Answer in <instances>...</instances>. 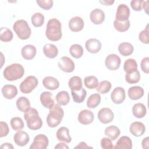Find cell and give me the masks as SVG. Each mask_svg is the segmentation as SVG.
Instances as JSON below:
<instances>
[{"mask_svg":"<svg viewBox=\"0 0 149 149\" xmlns=\"http://www.w3.org/2000/svg\"><path fill=\"white\" fill-rule=\"evenodd\" d=\"M71 94L73 100L76 103L83 102L87 95L86 90L83 87L79 91L71 90Z\"/></svg>","mask_w":149,"mask_h":149,"instance_id":"obj_32","label":"cell"},{"mask_svg":"<svg viewBox=\"0 0 149 149\" xmlns=\"http://www.w3.org/2000/svg\"><path fill=\"white\" fill-rule=\"evenodd\" d=\"M98 119L100 122L107 124L112 122L114 118L112 111L108 108H102L98 112Z\"/></svg>","mask_w":149,"mask_h":149,"instance_id":"obj_10","label":"cell"},{"mask_svg":"<svg viewBox=\"0 0 149 149\" xmlns=\"http://www.w3.org/2000/svg\"><path fill=\"white\" fill-rule=\"evenodd\" d=\"M118 51L120 54L127 56L132 54L134 51V47L129 42H122L118 46Z\"/></svg>","mask_w":149,"mask_h":149,"instance_id":"obj_28","label":"cell"},{"mask_svg":"<svg viewBox=\"0 0 149 149\" xmlns=\"http://www.w3.org/2000/svg\"><path fill=\"white\" fill-rule=\"evenodd\" d=\"M64 116L63 109L60 105L54 104L50 109L46 120L47 125L50 127H55L59 125Z\"/></svg>","mask_w":149,"mask_h":149,"instance_id":"obj_2","label":"cell"},{"mask_svg":"<svg viewBox=\"0 0 149 149\" xmlns=\"http://www.w3.org/2000/svg\"><path fill=\"white\" fill-rule=\"evenodd\" d=\"M12 128L16 131L22 130L24 127V123L22 119L20 117L12 118L10 122Z\"/></svg>","mask_w":149,"mask_h":149,"instance_id":"obj_43","label":"cell"},{"mask_svg":"<svg viewBox=\"0 0 149 149\" xmlns=\"http://www.w3.org/2000/svg\"><path fill=\"white\" fill-rule=\"evenodd\" d=\"M126 81L129 84H135L138 83L140 80V74L138 70L130 73H126L125 75Z\"/></svg>","mask_w":149,"mask_h":149,"instance_id":"obj_41","label":"cell"},{"mask_svg":"<svg viewBox=\"0 0 149 149\" xmlns=\"http://www.w3.org/2000/svg\"><path fill=\"white\" fill-rule=\"evenodd\" d=\"M113 26L114 28L119 32H125L130 27V22L129 20L127 19L125 21L120 22L116 20H115L113 22Z\"/></svg>","mask_w":149,"mask_h":149,"instance_id":"obj_39","label":"cell"},{"mask_svg":"<svg viewBox=\"0 0 149 149\" xmlns=\"http://www.w3.org/2000/svg\"><path fill=\"white\" fill-rule=\"evenodd\" d=\"M37 3L38 6L44 10H49L53 6L52 0H37Z\"/></svg>","mask_w":149,"mask_h":149,"instance_id":"obj_44","label":"cell"},{"mask_svg":"<svg viewBox=\"0 0 149 149\" xmlns=\"http://www.w3.org/2000/svg\"><path fill=\"white\" fill-rule=\"evenodd\" d=\"M24 73L23 66L19 63H12L5 68L3 72L4 78L8 81L17 80L22 78Z\"/></svg>","mask_w":149,"mask_h":149,"instance_id":"obj_4","label":"cell"},{"mask_svg":"<svg viewBox=\"0 0 149 149\" xmlns=\"http://www.w3.org/2000/svg\"><path fill=\"white\" fill-rule=\"evenodd\" d=\"M38 81L36 77L34 76H29L21 82L19 88L23 94L30 93L38 85Z\"/></svg>","mask_w":149,"mask_h":149,"instance_id":"obj_6","label":"cell"},{"mask_svg":"<svg viewBox=\"0 0 149 149\" xmlns=\"http://www.w3.org/2000/svg\"><path fill=\"white\" fill-rule=\"evenodd\" d=\"M24 119L27 127L33 130L40 129L42 125V120L39 116L37 110L33 108H30L24 112Z\"/></svg>","mask_w":149,"mask_h":149,"instance_id":"obj_3","label":"cell"},{"mask_svg":"<svg viewBox=\"0 0 149 149\" xmlns=\"http://www.w3.org/2000/svg\"><path fill=\"white\" fill-rule=\"evenodd\" d=\"M61 23L56 18H52L48 21L45 30L47 38L52 41L59 40L62 37Z\"/></svg>","mask_w":149,"mask_h":149,"instance_id":"obj_1","label":"cell"},{"mask_svg":"<svg viewBox=\"0 0 149 149\" xmlns=\"http://www.w3.org/2000/svg\"><path fill=\"white\" fill-rule=\"evenodd\" d=\"M142 147L143 149H148L149 147V138L148 137H146L144 138L142 140Z\"/></svg>","mask_w":149,"mask_h":149,"instance_id":"obj_50","label":"cell"},{"mask_svg":"<svg viewBox=\"0 0 149 149\" xmlns=\"http://www.w3.org/2000/svg\"><path fill=\"white\" fill-rule=\"evenodd\" d=\"M112 84L108 80L101 81L96 87V90L101 94H106L109 92L111 88Z\"/></svg>","mask_w":149,"mask_h":149,"instance_id":"obj_42","label":"cell"},{"mask_svg":"<svg viewBox=\"0 0 149 149\" xmlns=\"http://www.w3.org/2000/svg\"><path fill=\"white\" fill-rule=\"evenodd\" d=\"M83 48L82 46L78 44H74L71 45L69 48V52L73 58L78 59L82 56L83 54Z\"/></svg>","mask_w":149,"mask_h":149,"instance_id":"obj_35","label":"cell"},{"mask_svg":"<svg viewBox=\"0 0 149 149\" xmlns=\"http://www.w3.org/2000/svg\"><path fill=\"white\" fill-rule=\"evenodd\" d=\"M0 128H1L0 137L6 136L9 132V129L7 123L1 121L0 122Z\"/></svg>","mask_w":149,"mask_h":149,"instance_id":"obj_47","label":"cell"},{"mask_svg":"<svg viewBox=\"0 0 149 149\" xmlns=\"http://www.w3.org/2000/svg\"><path fill=\"white\" fill-rule=\"evenodd\" d=\"M144 90L140 86H133L129 88L127 94L129 97L132 100H137L141 98L144 95Z\"/></svg>","mask_w":149,"mask_h":149,"instance_id":"obj_25","label":"cell"},{"mask_svg":"<svg viewBox=\"0 0 149 149\" xmlns=\"http://www.w3.org/2000/svg\"><path fill=\"white\" fill-rule=\"evenodd\" d=\"M15 143L19 146H25L30 141V137L28 133L22 130L17 131L13 137Z\"/></svg>","mask_w":149,"mask_h":149,"instance_id":"obj_16","label":"cell"},{"mask_svg":"<svg viewBox=\"0 0 149 149\" xmlns=\"http://www.w3.org/2000/svg\"><path fill=\"white\" fill-rule=\"evenodd\" d=\"M100 2L104 5H111L114 3V1L112 0H109V1H100Z\"/></svg>","mask_w":149,"mask_h":149,"instance_id":"obj_55","label":"cell"},{"mask_svg":"<svg viewBox=\"0 0 149 149\" xmlns=\"http://www.w3.org/2000/svg\"><path fill=\"white\" fill-rule=\"evenodd\" d=\"M90 19L94 24H100L105 20V13L101 9H94L90 12Z\"/></svg>","mask_w":149,"mask_h":149,"instance_id":"obj_17","label":"cell"},{"mask_svg":"<svg viewBox=\"0 0 149 149\" xmlns=\"http://www.w3.org/2000/svg\"><path fill=\"white\" fill-rule=\"evenodd\" d=\"M61 70L66 73H71L74 70V63L72 59L68 56H62L58 63Z\"/></svg>","mask_w":149,"mask_h":149,"instance_id":"obj_9","label":"cell"},{"mask_svg":"<svg viewBox=\"0 0 149 149\" xmlns=\"http://www.w3.org/2000/svg\"><path fill=\"white\" fill-rule=\"evenodd\" d=\"M113 148L115 149H131L132 148V141L128 136H122L119 139Z\"/></svg>","mask_w":149,"mask_h":149,"instance_id":"obj_23","label":"cell"},{"mask_svg":"<svg viewBox=\"0 0 149 149\" xmlns=\"http://www.w3.org/2000/svg\"><path fill=\"white\" fill-rule=\"evenodd\" d=\"M143 1L142 0H132L130 2L132 8L135 11H140L141 10V5Z\"/></svg>","mask_w":149,"mask_h":149,"instance_id":"obj_49","label":"cell"},{"mask_svg":"<svg viewBox=\"0 0 149 149\" xmlns=\"http://www.w3.org/2000/svg\"><path fill=\"white\" fill-rule=\"evenodd\" d=\"M121 60L119 56L115 54L108 55L105 60V66L110 70H115L119 68Z\"/></svg>","mask_w":149,"mask_h":149,"instance_id":"obj_8","label":"cell"},{"mask_svg":"<svg viewBox=\"0 0 149 149\" xmlns=\"http://www.w3.org/2000/svg\"><path fill=\"white\" fill-rule=\"evenodd\" d=\"M148 3H149V2L148 1H143V2H142V5H141V6H143V8L144 9V11L146 12V13L147 15H148Z\"/></svg>","mask_w":149,"mask_h":149,"instance_id":"obj_53","label":"cell"},{"mask_svg":"<svg viewBox=\"0 0 149 149\" xmlns=\"http://www.w3.org/2000/svg\"><path fill=\"white\" fill-rule=\"evenodd\" d=\"M123 69L126 73H132L137 70V63L134 59H128L123 65Z\"/></svg>","mask_w":149,"mask_h":149,"instance_id":"obj_36","label":"cell"},{"mask_svg":"<svg viewBox=\"0 0 149 149\" xmlns=\"http://www.w3.org/2000/svg\"><path fill=\"white\" fill-rule=\"evenodd\" d=\"M85 47L90 53L96 54L101 49V43L98 39L90 38L86 41Z\"/></svg>","mask_w":149,"mask_h":149,"instance_id":"obj_14","label":"cell"},{"mask_svg":"<svg viewBox=\"0 0 149 149\" xmlns=\"http://www.w3.org/2000/svg\"><path fill=\"white\" fill-rule=\"evenodd\" d=\"M74 148H93V147L88 146L85 142L81 141L77 146H76Z\"/></svg>","mask_w":149,"mask_h":149,"instance_id":"obj_51","label":"cell"},{"mask_svg":"<svg viewBox=\"0 0 149 149\" xmlns=\"http://www.w3.org/2000/svg\"><path fill=\"white\" fill-rule=\"evenodd\" d=\"M130 16V9L125 4L119 5L115 15V20L123 22L128 19Z\"/></svg>","mask_w":149,"mask_h":149,"instance_id":"obj_11","label":"cell"},{"mask_svg":"<svg viewBox=\"0 0 149 149\" xmlns=\"http://www.w3.org/2000/svg\"><path fill=\"white\" fill-rule=\"evenodd\" d=\"M31 20L33 25L34 27H41L44 22V16L40 12H37L31 16Z\"/></svg>","mask_w":149,"mask_h":149,"instance_id":"obj_40","label":"cell"},{"mask_svg":"<svg viewBox=\"0 0 149 149\" xmlns=\"http://www.w3.org/2000/svg\"><path fill=\"white\" fill-rule=\"evenodd\" d=\"M1 149H5V148H7V149H13V146H12V144L11 143H3L0 147Z\"/></svg>","mask_w":149,"mask_h":149,"instance_id":"obj_52","label":"cell"},{"mask_svg":"<svg viewBox=\"0 0 149 149\" xmlns=\"http://www.w3.org/2000/svg\"><path fill=\"white\" fill-rule=\"evenodd\" d=\"M1 92L6 99L12 100L17 95V89L14 85L6 84L2 87Z\"/></svg>","mask_w":149,"mask_h":149,"instance_id":"obj_18","label":"cell"},{"mask_svg":"<svg viewBox=\"0 0 149 149\" xmlns=\"http://www.w3.org/2000/svg\"><path fill=\"white\" fill-rule=\"evenodd\" d=\"M57 139L60 141L69 143L72 141V138L69 135V130L68 127L62 126L59 128L56 133Z\"/></svg>","mask_w":149,"mask_h":149,"instance_id":"obj_22","label":"cell"},{"mask_svg":"<svg viewBox=\"0 0 149 149\" xmlns=\"http://www.w3.org/2000/svg\"><path fill=\"white\" fill-rule=\"evenodd\" d=\"M48 137L44 134H39L35 136L29 148L30 149H45L48 147Z\"/></svg>","mask_w":149,"mask_h":149,"instance_id":"obj_7","label":"cell"},{"mask_svg":"<svg viewBox=\"0 0 149 149\" xmlns=\"http://www.w3.org/2000/svg\"><path fill=\"white\" fill-rule=\"evenodd\" d=\"M132 113L137 118H143L147 113L146 106L142 103L135 104L132 107Z\"/></svg>","mask_w":149,"mask_h":149,"instance_id":"obj_27","label":"cell"},{"mask_svg":"<svg viewBox=\"0 0 149 149\" xmlns=\"http://www.w3.org/2000/svg\"><path fill=\"white\" fill-rule=\"evenodd\" d=\"M43 52L44 55L49 58L53 59L55 58L58 54V49L57 47L52 44H46L44 45Z\"/></svg>","mask_w":149,"mask_h":149,"instance_id":"obj_26","label":"cell"},{"mask_svg":"<svg viewBox=\"0 0 149 149\" xmlns=\"http://www.w3.org/2000/svg\"><path fill=\"white\" fill-rule=\"evenodd\" d=\"M104 133L105 136L108 137L111 140H115L120 135V129L116 126L111 125L105 129Z\"/></svg>","mask_w":149,"mask_h":149,"instance_id":"obj_29","label":"cell"},{"mask_svg":"<svg viewBox=\"0 0 149 149\" xmlns=\"http://www.w3.org/2000/svg\"><path fill=\"white\" fill-rule=\"evenodd\" d=\"M101 147L103 149H112L113 148V144L110 139L104 137L101 140Z\"/></svg>","mask_w":149,"mask_h":149,"instance_id":"obj_46","label":"cell"},{"mask_svg":"<svg viewBox=\"0 0 149 149\" xmlns=\"http://www.w3.org/2000/svg\"><path fill=\"white\" fill-rule=\"evenodd\" d=\"M129 130L133 136L136 137H140L146 131V127L141 122H134L130 125Z\"/></svg>","mask_w":149,"mask_h":149,"instance_id":"obj_20","label":"cell"},{"mask_svg":"<svg viewBox=\"0 0 149 149\" xmlns=\"http://www.w3.org/2000/svg\"><path fill=\"white\" fill-rule=\"evenodd\" d=\"M16 104L17 109L22 112H25L30 108V101L25 97H20L16 100Z\"/></svg>","mask_w":149,"mask_h":149,"instance_id":"obj_31","label":"cell"},{"mask_svg":"<svg viewBox=\"0 0 149 149\" xmlns=\"http://www.w3.org/2000/svg\"><path fill=\"white\" fill-rule=\"evenodd\" d=\"M101 95L98 93L91 94L87 99V106L89 108H95L101 102Z\"/></svg>","mask_w":149,"mask_h":149,"instance_id":"obj_34","label":"cell"},{"mask_svg":"<svg viewBox=\"0 0 149 149\" xmlns=\"http://www.w3.org/2000/svg\"><path fill=\"white\" fill-rule=\"evenodd\" d=\"M42 84L47 89L55 90L59 86V81L52 76H47L42 80Z\"/></svg>","mask_w":149,"mask_h":149,"instance_id":"obj_24","label":"cell"},{"mask_svg":"<svg viewBox=\"0 0 149 149\" xmlns=\"http://www.w3.org/2000/svg\"><path fill=\"white\" fill-rule=\"evenodd\" d=\"M13 29L21 40H25L30 37L31 29L25 20L20 19L16 21L13 25Z\"/></svg>","mask_w":149,"mask_h":149,"instance_id":"obj_5","label":"cell"},{"mask_svg":"<svg viewBox=\"0 0 149 149\" xmlns=\"http://www.w3.org/2000/svg\"><path fill=\"white\" fill-rule=\"evenodd\" d=\"M148 25L146 26V27L144 30H142L139 34V40L146 44H148L149 43V38H148Z\"/></svg>","mask_w":149,"mask_h":149,"instance_id":"obj_45","label":"cell"},{"mask_svg":"<svg viewBox=\"0 0 149 149\" xmlns=\"http://www.w3.org/2000/svg\"><path fill=\"white\" fill-rule=\"evenodd\" d=\"M42 105L45 108L50 109L54 105V100L52 98V94L49 91H44L40 97Z\"/></svg>","mask_w":149,"mask_h":149,"instance_id":"obj_21","label":"cell"},{"mask_svg":"<svg viewBox=\"0 0 149 149\" xmlns=\"http://www.w3.org/2000/svg\"><path fill=\"white\" fill-rule=\"evenodd\" d=\"M84 84L88 89H93L96 88L99 83L98 79L94 76H88L85 77L84 79Z\"/></svg>","mask_w":149,"mask_h":149,"instance_id":"obj_38","label":"cell"},{"mask_svg":"<svg viewBox=\"0 0 149 149\" xmlns=\"http://www.w3.org/2000/svg\"><path fill=\"white\" fill-rule=\"evenodd\" d=\"M13 37L12 31L7 27H1L0 30V40L3 42L10 41Z\"/></svg>","mask_w":149,"mask_h":149,"instance_id":"obj_37","label":"cell"},{"mask_svg":"<svg viewBox=\"0 0 149 149\" xmlns=\"http://www.w3.org/2000/svg\"><path fill=\"white\" fill-rule=\"evenodd\" d=\"M94 113L88 109H83L81 111L77 117L78 121L82 125H87L91 123L94 120Z\"/></svg>","mask_w":149,"mask_h":149,"instance_id":"obj_13","label":"cell"},{"mask_svg":"<svg viewBox=\"0 0 149 149\" xmlns=\"http://www.w3.org/2000/svg\"><path fill=\"white\" fill-rule=\"evenodd\" d=\"M69 27L72 31L79 32L84 27V22L83 19L79 16L73 17L69 22Z\"/></svg>","mask_w":149,"mask_h":149,"instance_id":"obj_15","label":"cell"},{"mask_svg":"<svg viewBox=\"0 0 149 149\" xmlns=\"http://www.w3.org/2000/svg\"><path fill=\"white\" fill-rule=\"evenodd\" d=\"M37 53L36 48L30 44L24 45L21 50V54L22 57L26 60L33 59Z\"/></svg>","mask_w":149,"mask_h":149,"instance_id":"obj_19","label":"cell"},{"mask_svg":"<svg viewBox=\"0 0 149 149\" xmlns=\"http://www.w3.org/2000/svg\"><path fill=\"white\" fill-rule=\"evenodd\" d=\"M55 99L58 104L60 105H66L70 101V96L68 91H59L56 95Z\"/></svg>","mask_w":149,"mask_h":149,"instance_id":"obj_33","label":"cell"},{"mask_svg":"<svg viewBox=\"0 0 149 149\" xmlns=\"http://www.w3.org/2000/svg\"><path fill=\"white\" fill-rule=\"evenodd\" d=\"M54 148H55V149H57V148H59V149H60V148H67V149H68L69 147L65 143H59L55 146Z\"/></svg>","mask_w":149,"mask_h":149,"instance_id":"obj_54","label":"cell"},{"mask_svg":"<svg viewBox=\"0 0 149 149\" xmlns=\"http://www.w3.org/2000/svg\"><path fill=\"white\" fill-rule=\"evenodd\" d=\"M140 67L142 71L147 74L149 73V58H144L140 63Z\"/></svg>","mask_w":149,"mask_h":149,"instance_id":"obj_48","label":"cell"},{"mask_svg":"<svg viewBox=\"0 0 149 149\" xmlns=\"http://www.w3.org/2000/svg\"><path fill=\"white\" fill-rule=\"evenodd\" d=\"M126 97L125 91L121 87H115L111 93V98L113 103L116 104H122Z\"/></svg>","mask_w":149,"mask_h":149,"instance_id":"obj_12","label":"cell"},{"mask_svg":"<svg viewBox=\"0 0 149 149\" xmlns=\"http://www.w3.org/2000/svg\"><path fill=\"white\" fill-rule=\"evenodd\" d=\"M82 79L79 76H73L68 81V86L73 91L80 90L82 88Z\"/></svg>","mask_w":149,"mask_h":149,"instance_id":"obj_30","label":"cell"}]
</instances>
